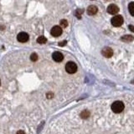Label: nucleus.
Masks as SVG:
<instances>
[{
    "instance_id": "f257e3e1",
    "label": "nucleus",
    "mask_w": 134,
    "mask_h": 134,
    "mask_svg": "<svg viewBox=\"0 0 134 134\" xmlns=\"http://www.w3.org/2000/svg\"><path fill=\"white\" fill-rule=\"evenodd\" d=\"M124 103L121 101H116L112 104V110L115 113H120L124 110Z\"/></svg>"
},
{
    "instance_id": "f03ea898",
    "label": "nucleus",
    "mask_w": 134,
    "mask_h": 134,
    "mask_svg": "<svg viewBox=\"0 0 134 134\" xmlns=\"http://www.w3.org/2000/svg\"><path fill=\"white\" fill-rule=\"evenodd\" d=\"M66 70L69 74H74L77 71V66L73 61H69L66 65Z\"/></svg>"
},
{
    "instance_id": "7ed1b4c3",
    "label": "nucleus",
    "mask_w": 134,
    "mask_h": 134,
    "mask_svg": "<svg viewBox=\"0 0 134 134\" xmlns=\"http://www.w3.org/2000/svg\"><path fill=\"white\" fill-rule=\"evenodd\" d=\"M123 22H124V20H123L122 16H121V15L114 16V17L112 19V20H111L112 24L113 25L114 27H120V26H122Z\"/></svg>"
},
{
    "instance_id": "20e7f679",
    "label": "nucleus",
    "mask_w": 134,
    "mask_h": 134,
    "mask_svg": "<svg viewBox=\"0 0 134 134\" xmlns=\"http://www.w3.org/2000/svg\"><path fill=\"white\" fill-rule=\"evenodd\" d=\"M50 34H51V35L54 36V37H59V36H60L61 34H62V29H61L60 26L55 25V26H54L53 28L51 29Z\"/></svg>"
},
{
    "instance_id": "39448f33",
    "label": "nucleus",
    "mask_w": 134,
    "mask_h": 134,
    "mask_svg": "<svg viewBox=\"0 0 134 134\" xmlns=\"http://www.w3.org/2000/svg\"><path fill=\"white\" fill-rule=\"evenodd\" d=\"M29 38H30V36H29V34L27 33H25V32H20L19 34L17 35V39L19 42L20 43H25L27 42V41L29 40Z\"/></svg>"
},
{
    "instance_id": "423d86ee",
    "label": "nucleus",
    "mask_w": 134,
    "mask_h": 134,
    "mask_svg": "<svg viewBox=\"0 0 134 134\" xmlns=\"http://www.w3.org/2000/svg\"><path fill=\"white\" fill-rule=\"evenodd\" d=\"M101 54L104 57L106 58H111L112 55H113V50H112V48L110 47H105V48L102 49L101 50Z\"/></svg>"
},
{
    "instance_id": "0eeeda50",
    "label": "nucleus",
    "mask_w": 134,
    "mask_h": 134,
    "mask_svg": "<svg viewBox=\"0 0 134 134\" xmlns=\"http://www.w3.org/2000/svg\"><path fill=\"white\" fill-rule=\"evenodd\" d=\"M52 58H53V60L55 62H61L63 60V59H64V56H63L62 53H60L59 51H55L52 54Z\"/></svg>"
},
{
    "instance_id": "6e6552de",
    "label": "nucleus",
    "mask_w": 134,
    "mask_h": 134,
    "mask_svg": "<svg viewBox=\"0 0 134 134\" xmlns=\"http://www.w3.org/2000/svg\"><path fill=\"white\" fill-rule=\"evenodd\" d=\"M119 12V8L116 4H110L107 7V13L110 14H117Z\"/></svg>"
},
{
    "instance_id": "1a4fd4ad",
    "label": "nucleus",
    "mask_w": 134,
    "mask_h": 134,
    "mask_svg": "<svg viewBox=\"0 0 134 134\" xmlns=\"http://www.w3.org/2000/svg\"><path fill=\"white\" fill-rule=\"evenodd\" d=\"M97 11H98V8H97V6H95V5H90L87 8V10H86V12H87V14L88 15H95V14H97Z\"/></svg>"
},
{
    "instance_id": "9d476101",
    "label": "nucleus",
    "mask_w": 134,
    "mask_h": 134,
    "mask_svg": "<svg viewBox=\"0 0 134 134\" xmlns=\"http://www.w3.org/2000/svg\"><path fill=\"white\" fill-rule=\"evenodd\" d=\"M133 39H134V37L133 35H130V34H127V35H124L121 38V40L126 43L132 42V41H133Z\"/></svg>"
},
{
    "instance_id": "9b49d317",
    "label": "nucleus",
    "mask_w": 134,
    "mask_h": 134,
    "mask_svg": "<svg viewBox=\"0 0 134 134\" xmlns=\"http://www.w3.org/2000/svg\"><path fill=\"white\" fill-rule=\"evenodd\" d=\"M90 117V112L87 111V110H85L81 113V117L83 119H86Z\"/></svg>"
},
{
    "instance_id": "f8f14e48",
    "label": "nucleus",
    "mask_w": 134,
    "mask_h": 134,
    "mask_svg": "<svg viewBox=\"0 0 134 134\" xmlns=\"http://www.w3.org/2000/svg\"><path fill=\"white\" fill-rule=\"evenodd\" d=\"M128 9H129L130 14L134 17V2H132V3H129V5H128Z\"/></svg>"
},
{
    "instance_id": "ddd939ff",
    "label": "nucleus",
    "mask_w": 134,
    "mask_h": 134,
    "mask_svg": "<svg viewBox=\"0 0 134 134\" xmlns=\"http://www.w3.org/2000/svg\"><path fill=\"white\" fill-rule=\"evenodd\" d=\"M37 42L40 45L45 44V43L47 42V39L45 37V36H39V37L37 39Z\"/></svg>"
},
{
    "instance_id": "4468645a",
    "label": "nucleus",
    "mask_w": 134,
    "mask_h": 134,
    "mask_svg": "<svg viewBox=\"0 0 134 134\" xmlns=\"http://www.w3.org/2000/svg\"><path fill=\"white\" fill-rule=\"evenodd\" d=\"M38 59H39V57H38L37 54H36V53L31 54V55H30V60H31V61H34V62H35V61L38 60Z\"/></svg>"
},
{
    "instance_id": "2eb2a0df",
    "label": "nucleus",
    "mask_w": 134,
    "mask_h": 134,
    "mask_svg": "<svg viewBox=\"0 0 134 134\" xmlns=\"http://www.w3.org/2000/svg\"><path fill=\"white\" fill-rule=\"evenodd\" d=\"M60 26L63 27V28H66V27L68 26V21H67L66 19H62V20H60Z\"/></svg>"
},
{
    "instance_id": "dca6fc26",
    "label": "nucleus",
    "mask_w": 134,
    "mask_h": 134,
    "mask_svg": "<svg viewBox=\"0 0 134 134\" xmlns=\"http://www.w3.org/2000/svg\"><path fill=\"white\" fill-rule=\"evenodd\" d=\"M83 11L81 9H77L76 12H75V15H76V17L78 18V19H81V14H82Z\"/></svg>"
},
{
    "instance_id": "f3484780",
    "label": "nucleus",
    "mask_w": 134,
    "mask_h": 134,
    "mask_svg": "<svg viewBox=\"0 0 134 134\" xmlns=\"http://www.w3.org/2000/svg\"><path fill=\"white\" fill-rule=\"evenodd\" d=\"M66 44H67V41L64 40V41H62V42H60L59 45H60V46H64V45H66Z\"/></svg>"
},
{
    "instance_id": "a211bd4d",
    "label": "nucleus",
    "mask_w": 134,
    "mask_h": 134,
    "mask_svg": "<svg viewBox=\"0 0 134 134\" xmlns=\"http://www.w3.org/2000/svg\"><path fill=\"white\" fill-rule=\"evenodd\" d=\"M128 28H129V30H131L132 32H133V33H134V26H133V25H129V27H128Z\"/></svg>"
},
{
    "instance_id": "6ab92c4d",
    "label": "nucleus",
    "mask_w": 134,
    "mask_h": 134,
    "mask_svg": "<svg viewBox=\"0 0 134 134\" xmlns=\"http://www.w3.org/2000/svg\"><path fill=\"white\" fill-rule=\"evenodd\" d=\"M52 97H53V94H52V93H48V94H47V98L50 99V98H52Z\"/></svg>"
},
{
    "instance_id": "aec40b11",
    "label": "nucleus",
    "mask_w": 134,
    "mask_h": 134,
    "mask_svg": "<svg viewBox=\"0 0 134 134\" xmlns=\"http://www.w3.org/2000/svg\"><path fill=\"white\" fill-rule=\"evenodd\" d=\"M17 134H25V133L23 130H19V131L17 132Z\"/></svg>"
},
{
    "instance_id": "412c9836",
    "label": "nucleus",
    "mask_w": 134,
    "mask_h": 134,
    "mask_svg": "<svg viewBox=\"0 0 134 134\" xmlns=\"http://www.w3.org/2000/svg\"><path fill=\"white\" fill-rule=\"evenodd\" d=\"M0 85H1V81H0Z\"/></svg>"
},
{
    "instance_id": "4be33fe9",
    "label": "nucleus",
    "mask_w": 134,
    "mask_h": 134,
    "mask_svg": "<svg viewBox=\"0 0 134 134\" xmlns=\"http://www.w3.org/2000/svg\"><path fill=\"white\" fill-rule=\"evenodd\" d=\"M133 83H134V81H133Z\"/></svg>"
}]
</instances>
